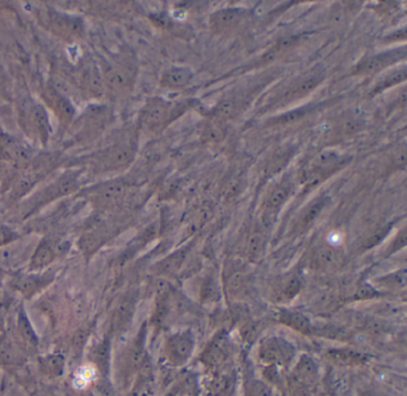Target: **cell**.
<instances>
[{
  "mask_svg": "<svg viewBox=\"0 0 407 396\" xmlns=\"http://www.w3.org/2000/svg\"><path fill=\"white\" fill-rule=\"evenodd\" d=\"M291 375L294 381L299 383L301 387L306 389L312 388V390L318 387L320 381L319 366L317 362L309 355H304L294 360Z\"/></svg>",
  "mask_w": 407,
  "mask_h": 396,
  "instance_id": "obj_18",
  "label": "cell"
},
{
  "mask_svg": "<svg viewBox=\"0 0 407 396\" xmlns=\"http://www.w3.org/2000/svg\"><path fill=\"white\" fill-rule=\"evenodd\" d=\"M302 290V280L295 272L280 276L268 284L265 296L275 305H288L299 296Z\"/></svg>",
  "mask_w": 407,
  "mask_h": 396,
  "instance_id": "obj_10",
  "label": "cell"
},
{
  "mask_svg": "<svg viewBox=\"0 0 407 396\" xmlns=\"http://www.w3.org/2000/svg\"><path fill=\"white\" fill-rule=\"evenodd\" d=\"M185 110L187 108L183 105H174L161 97L147 99L140 111V128L151 133L163 131L171 122L178 118L179 113H183Z\"/></svg>",
  "mask_w": 407,
  "mask_h": 396,
  "instance_id": "obj_3",
  "label": "cell"
},
{
  "mask_svg": "<svg viewBox=\"0 0 407 396\" xmlns=\"http://www.w3.org/2000/svg\"><path fill=\"white\" fill-rule=\"evenodd\" d=\"M253 277L247 266L231 261L224 271V292L229 302L240 303L253 293Z\"/></svg>",
  "mask_w": 407,
  "mask_h": 396,
  "instance_id": "obj_6",
  "label": "cell"
},
{
  "mask_svg": "<svg viewBox=\"0 0 407 396\" xmlns=\"http://www.w3.org/2000/svg\"><path fill=\"white\" fill-rule=\"evenodd\" d=\"M327 204H328V198L327 197L318 198L309 204L298 217L294 230L298 233H302L304 230H309V227L318 220L320 214H322L325 208L327 207Z\"/></svg>",
  "mask_w": 407,
  "mask_h": 396,
  "instance_id": "obj_24",
  "label": "cell"
},
{
  "mask_svg": "<svg viewBox=\"0 0 407 396\" xmlns=\"http://www.w3.org/2000/svg\"><path fill=\"white\" fill-rule=\"evenodd\" d=\"M315 110V107L309 104V105H304L302 108L294 109L291 110L288 113L280 115L278 118H271L269 123L273 124V126H286V124H291V123H295V122L301 121L304 120L306 116H309V113H312Z\"/></svg>",
  "mask_w": 407,
  "mask_h": 396,
  "instance_id": "obj_28",
  "label": "cell"
},
{
  "mask_svg": "<svg viewBox=\"0 0 407 396\" xmlns=\"http://www.w3.org/2000/svg\"><path fill=\"white\" fill-rule=\"evenodd\" d=\"M324 358L328 364L338 368H355L368 362L366 355L353 349H328L324 353Z\"/></svg>",
  "mask_w": 407,
  "mask_h": 396,
  "instance_id": "obj_19",
  "label": "cell"
},
{
  "mask_svg": "<svg viewBox=\"0 0 407 396\" xmlns=\"http://www.w3.org/2000/svg\"><path fill=\"white\" fill-rule=\"evenodd\" d=\"M257 360L265 368L286 369L296 360L295 346L282 337L264 338L257 347Z\"/></svg>",
  "mask_w": 407,
  "mask_h": 396,
  "instance_id": "obj_4",
  "label": "cell"
},
{
  "mask_svg": "<svg viewBox=\"0 0 407 396\" xmlns=\"http://www.w3.org/2000/svg\"><path fill=\"white\" fill-rule=\"evenodd\" d=\"M229 352V338L225 333H219L211 339L209 345L202 353V360L206 365H218L224 362Z\"/></svg>",
  "mask_w": 407,
  "mask_h": 396,
  "instance_id": "obj_23",
  "label": "cell"
},
{
  "mask_svg": "<svg viewBox=\"0 0 407 396\" xmlns=\"http://www.w3.org/2000/svg\"><path fill=\"white\" fill-rule=\"evenodd\" d=\"M294 190V183L291 178H282L278 183L273 185L271 189L269 190L267 198H265L264 204H263V217L260 225L268 230L269 227L273 223V217L276 212L281 209L284 203L291 197Z\"/></svg>",
  "mask_w": 407,
  "mask_h": 396,
  "instance_id": "obj_14",
  "label": "cell"
},
{
  "mask_svg": "<svg viewBox=\"0 0 407 396\" xmlns=\"http://www.w3.org/2000/svg\"><path fill=\"white\" fill-rule=\"evenodd\" d=\"M250 17L249 10L240 8L221 9L211 14L209 27L216 35H229L244 27Z\"/></svg>",
  "mask_w": 407,
  "mask_h": 396,
  "instance_id": "obj_12",
  "label": "cell"
},
{
  "mask_svg": "<svg viewBox=\"0 0 407 396\" xmlns=\"http://www.w3.org/2000/svg\"><path fill=\"white\" fill-rule=\"evenodd\" d=\"M196 347V336L194 331L183 329L171 334L165 344V360L174 368L188 364Z\"/></svg>",
  "mask_w": 407,
  "mask_h": 396,
  "instance_id": "obj_8",
  "label": "cell"
},
{
  "mask_svg": "<svg viewBox=\"0 0 407 396\" xmlns=\"http://www.w3.org/2000/svg\"><path fill=\"white\" fill-rule=\"evenodd\" d=\"M187 253H188V248H183L179 252L174 253L172 257L167 258L165 261V270L170 271V272L178 270L179 266L182 265L185 261Z\"/></svg>",
  "mask_w": 407,
  "mask_h": 396,
  "instance_id": "obj_32",
  "label": "cell"
},
{
  "mask_svg": "<svg viewBox=\"0 0 407 396\" xmlns=\"http://www.w3.org/2000/svg\"><path fill=\"white\" fill-rule=\"evenodd\" d=\"M18 122L23 133L29 139L47 146L52 134L48 111L43 104L37 103L32 97L21 100L18 105Z\"/></svg>",
  "mask_w": 407,
  "mask_h": 396,
  "instance_id": "obj_2",
  "label": "cell"
},
{
  "mask_svg": "<svg viewBox=\"0 0 407 396\" xmlns=\"http://www.w3.org/2000/svg\"><path fill=\"white\" fill-rule=\"evenodd\" d=\"M194 72L185 66H172L164 71L160 78V86L170 91H180L190 85Z\"/></svg>",
  "mask_w": 407,
  "mask_h": 396,
  "instance_id": "obj_21",
  "label": "cell"
},
{
  "mask_svg": "<svg viewBox=\"0 0 407 396\" xmlns=\"http://www.w3.org/2000/svg\"><path fill=\"white\" fill-rule=\"evenodd\" d=\"M222 124L225 123H221V122L218 121H213L208 124V126L203 129V136H202V139L207 141V144H218L220 141H222L224 140L225 135V131L224 128H222Z\"/></svg>",
  "mask_w": 407,
  "mask_h": 396,
  "instance_id": "obj_30",
  "label": "cell"
},
{
  "mask_svg": "<svg viewBox=\"0 0 407 396\" xmlns=\"http://www.w3.org/2000/svg\"><path fill=\"white\" fill-rule=\"evenodd\" d=\"M278 320L280 324L295 331L296 333H300L302 336L313 334L314 324H312V320L302 311L281 309L278 311Z\"/></svg>",
  "mask_w": 407,
  "mask_h": 396,
  "instance_id": "obj_22",
  "label": "cell"
},
{
  "mask_svg": "<svg viewBox=\"0 0 407 396\" xmlns=\"http://www.w3.org/2000/svg\"><path fill=\"white\" fill-rule=\"evenodd\" d=\"M136 138L129 135L118 140L115 144L96 154L94 159L97 160V165L105 170H118L132 164L136 155Z\"/></svg>",
  "mask_w": 407,
  "mask_h": 396,
  "instance_id": "obj_7",
  "label": "cell"
},
{
  "mask_svg": "<svg viewBox=\"0 0 407 396\" xmlns=\"http://www.w3.org/2000/svg\"><path fill=\"white\" fill-rule=\"evenodd\" d=\"M245 98L240 95H229L219 100L211 110V116L214 121L226 123L237 118L245 107Z\"/></svg>",
  "mask_w": 407,
  "mask_h": 396,
  "instance_id": "obj_20",
  "label": "cell"
},
{
  "mask_svg": "<svg viewBox=\"0 0 407 396\" xmlns=\"http://www.w3.org/2000/svg\"><path fill=\"white\" fill-rule=\"evenodd\" d=\"M35 159L32 148L0 129V167L21 168Z\"/></svg>",
  "mask_w": 407,
  "mask_h": 396,
  "instance_id": "obj_9",
  "label": "cell"
},
{
  "mask_svg": "<svg viewBox=\"0 0 407 396\" xmlns=\"http://www.w3.org/2000/svg\"><path fill=\"white\" fill-rule=\"evenodd\" d=\"M265 228L260 225L252 230L249 241H247V257L251 261H260L265 252L267 245V236H265Z\"/></svg>",
  "mask_w": 407,
  "mask_h": 396,
  "instance_id": "obj_26",
  "label": "cell"
},
{
  "mask_svg": "<svg viewBox=\"0 0 407 396\" xmlns=\"http://www.w3.org/2000/svg\"><path fill=\"white\" fill-rule=\"evenodd\" d=\"M41 98L45 107L56 116L61 126L65 128L71 126L76 118V110L70 97L48 84L41 90Z\"/></svg>",
  "mask_w": 407,
  "mask_h": 396,
  "instance_id": "obj_11",
  "label": "cell"
},
{
  "mask_svg": "<svg viewBox=\"0 0 407 396\" xmlns=\"http://www.w3.org/2000/svg\"><path fill=\"white\" fill-rule=\"evenodd\" d=\"M300 36L286 37L278 41L275 45L263 53L260 59V65H270L278 60L282 59L284 55L288 54L291 50L300 45Z\"/></svg>",
  "mask_w": 407,
  "mask_h": 396,
  "instance_id": "obj_25",
  "label": "cell"
},
{
  "mask_svg": "<svg viewBox=\"0 0 407 396\" xmlns=\"http://www.w3.org/2000/svg\"><path fill=\"white\" fill-rule=\"evenodd\" d=\"M99 68L103 76L105 90L117 95H125L134 89L139 63L134 52L129 48L125 47L117 52L110 59L103 61Z\"/></svg>",
  "mask_w": 407,
  "mask_h": 396,
  "instance_id": "obj_1",
  "label": "cell"
},
{
  "mask_svg": "<svg viewBox=\"0 0 407 396\" xmlns=\"http://www.w3.org/2000/svg\"><path fill=\"white\" fill-rule=\"evenodd\" d=\"M322 81L324 74H322V72H313L298 78L286 86L275 100H273V104H278V107H284L286 104L300 100L311 95L320 84H322Z\"/></svg>",
  "mask_w": 407,
  "mask_h": 396,
  "instance_id": "obj_13",
  "label": "cell"
},
{
  "mask_svg": "<svg viewBox=\"0 0 407 396\" xmlns=\"http://www.w3.org/2000/svg\"><path fill=\"white\" fill-rule=\"evenodd\" d=\"M37 19L41 27L45 28L47 32L53 34L54 36L60 37L61 40L71 42L79 40L84 35V22L76 16L47 9L40 10Z\"/></svg>",
  "mask_w": 407,
  "mask_h": 396,
  "instance_id": "obj_5",
  "label": "cell"
},
{
  "mask_svg": "<svg viewBox=\"0 0 407 396\" xmlns=\"http://www.w3.org/2000/svg\"><path fill=\"white\" fill-rule=\"evenodd\" d=\"M78 86L81 94L89 96L91 98H98L105 92L103 76L98 65L87 63L81 68L78 73Z\"/></svg>",
  "mask_w": 407,
  "mask_h": 396,
  "instance_id": "obj_17",
  "label": "cell"
},
{
  "mask_svg": "<svg viewBox=\"0 0 407 396\" xmlns=\"http://www.w3.org/2000/svg\"><path fill=\"white\" fill-rule=\"evenodd\" d=\"M344 264V254L335 245L324 243L314 250L311 254L309 265L317 272L332 274L340 270Z\"/></svg>",
  "mask_w": 407,
  "mask_h": 396,
  "instance_id": "obj_16",
  "label": "cell"
},
{
  "mask_svg": "<svg viewBox=\"0 0 407 396\" xmlns=\"http://www.w3.org/2000/svg\"><path fill=\"white\" fill-rule=\"evenodd\" d=\"M406 66L404 63L400 67L395 68L393 71L386 73L385 76L381 78L380 80L377 81L375 87L373 89V95L380 94L382 91H386L387 89L393 87V86L401 84V82L406 80Z\"/></svg>",
  "mask_w": 407,
  "mask_h": 396,
  "instance_id": "obj_27",
  "label": "cell"
},
{
  "mask_svg": "<svg viewBox=\"0 0 407 396\" xmlns=\"http://www.w3.org/2000/svg\"><path fill=\"white\" fill-rule=\"evenodd\" d=\"M363 126H364V121L362 118L350 116V118L343 120V122L340 123V133H342V135H354V134H357L358 131H362Z\"/></svg>",
  "mask_w": 407,
  "mask_h": 396,
  "instance_id": "obj_31",
  "label": "cell"
},
{
  "mask_svg": "<svg viewBox=\"0 0 407 396\" xmlns=\"http://www.w3.org/2000/svg\"><path fill=\"white\" fill-rule=\"evenodd\" d=\"M201 296L202 301L203 302L219 301L220 287L214 275H209L203 280L201 288Z\"/></svg>",
  "mask_w": 407,
  "mask_h": 396,
  "instance_id": "obj_29",
  "label": "cell"
},
{
  "mask_svg": "<svg viewBox=\"0 0 407 396\" xmlns=\"http://www.w3.org/2000/svg\"><path fill=\"white\" fill-rule=\"evenodd\" d=\"M359 396H381L379 393H376L375 390H373V389H369V390H363L359 394Z\"/></svg>",
  "mask_w": 407,
  "mask_h": 396,
  "instance_id": "obj_33",
  "label": "cell"
},
{
  "mask_svg": "<svg viewBox=\"0 0 407 396\" xmlns=\"http://www.w3.org/2000/svg\"><path fill=\"white\" fill-rule=\"evenodd\" d=\"M405 55H406L405 47L369 55V56L363 58L356 65V67L353 69V74L354 76H369V74L382 72V71H385L386 68L392 67L394 63L405 59Z\"/></svg>",
  "mask_w": 407,
  "mask_h": 396,
  "instance_id": "obj_15",
  "label": "cell"
}]
</instances>
